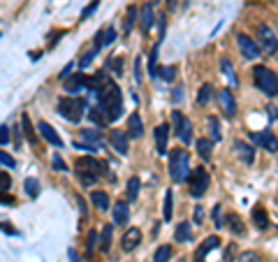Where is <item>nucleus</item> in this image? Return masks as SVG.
I'll use <instances>...</instances> for the list:
<instances>
[{"mask_svg": "<svg viewBox=\"0 0 278 262\" xmlns=\"http://www.w3.org/2000/svg\"><path fill=\"white\" fill-rule=\"evenodd\" d=\"M65 81V93H79L84 84H86V74L84 72H77V74H68V77H63Z\"/></svg>", "mask_w": 278, "mask_h": 262, "instance_id": "obj_18", "label": "nucleus"}, {"mask_svg": "<svg viewBox=\"0 0 278 262\" xmlns=\"http://www.w3.org/2000/svg\"><path fill=\"white\" fill-rule=\"evenodd\" d=\"M197 153H200V158L204 160V163H208L211 156H213V142L211 140H197Z\"/></svg>", "mask_w": 278, "mask_h": 262, "instance_id": "obj_26", "label": "nucleus"}, {"mask_svg": "<svg viewBox=\"0 0 278 262\" xmlns=\"http://www.w3.org/2000/svg\"><path fill=\"white\" fill-rule=\"evenodd\" d=\"M139 241H141V230L139 227H130V230H125V235L121 239V248L125 253H130V251H135L139 246Z\"/></svg>", "mask_w": 278, "mask_h": 262, "instance_id": "obj_14", "label": "nucleus"}, {"mask_svg": "<svg viewBox=\"0 0 278 262\" xmlns=\"http://www.w3.org/2000/svg\"><path fill=\"white\" fill-rule=\"evenodd\" d=\"M179 262H185V260H183V258H181V260H179Z\"/></svg>", "mask_w": 278, "mask_h": 262, "instance_id": "obj_62", "label": "nucleus"}, {"mask_svg": "<svg viewBox=\"0 0 278 262\" xmlns=\"http://www.w3.org/2000/svg\"><path fill=\"white\" fill-rule=\"evenodd\" d=\"M109 79H107V74L104 72H97V74H93V77H86V84H84V88H88V91H93V93H97L100 88L107 84Z\"/></svg>", "mask_w": 278, "mask_h": 262, "instance_id": "obj_24", "label": "nucleus"}, {"mask_svg": "<svg viewBox=\"0 0 278 262\" xmlns=\"http://www.w3.org/2000/svg\"><path fill=\"white\" fill-rule=\"evenodd\" d=\"M23 191H26V195L30 197V200H35V197L40 195V181H37V179H33V176H30V179H26V181H23Z\"/></svg>", "mask_w": 278, "mask_h": 262, "instance_id": "obj_34", "label": "nucleus"}, {"mask_svg": "<svg viewBox=\"0 0 278 262\" xmlns=\"http://www.w3.org/2000/svg\"><path fill=\"white\" fill-rule=\"evenodd\" d=\"M257 47H260V51L267 53V56H274V53L278 51V37L267 24H260V26H257Z\"/></svg>", "mask_w": 278, "mask_h": 262, "instance_id": "obj_6", "label": "nucleus"}, {"mask_svg": "<svg viewBox=\"0 0 278 262\" xmlns=\"http://www.w3.org/2000/svg\"><path fill=\"white\" fill-rule=\"evenodd\" d=\"M9 186H12V176L7 172H0V191H9Z\"/></svg>", "mask_w": 278, "mask_h": 262, "instance_id": "obj_48", "label": "nucleus"}, {"mask_svg": "<svg viewBox=\"0 0 278 262\" xmlns=\"http://www.w3.org/2000/svg\"><path fill=\"white\" fill-rule=\"evenodd\" d=\"M153 137H156V151L158 156H167V140H169V125L167 123H160L153 132Z\"/></svg>", "mask_w": 278, "mask_h": 262, "instance_id": "obj_15", "label": "nucleus"}, {"mask_svg": "<svg viewBox=\"0 0 278 262\" xmlns=\"http://www.w3.org/2000/svg\"><path fill=\"white\" fill-rule=\"evenodd\" d=\"M234 153L241 158L243 165H253V160H255V149L241 140H234Z\"/></svg>", "mask_w": 278, "mask_h": 262, "instance_id": "obj_17", "label": "nucleus"}, {"mask_svg": "<svg viewBox=\"0 0 278 262\" xmlns=\"http://www.w3.org/2000/svg\"><path fill=\"white\" fill-rule=\"evenodd\" d=\"M9 137H12V132H9L7 125H0V146H5L9 142Z\"/></svg>", "mask_w": 278, "mask_h": 262, "instance_id": "obj_49", "label": "nucleus"}, {"mask_svg": "<svg viewBox=\"0 0 278 262\" xmlns=\"http://www.w3.org/2000/svg\"><path fill=\"white\" fill-rule=\"evenodd\" d=\"M37 130H40V135H42V140L46 142V144H51V146H56V149H61V146H63L61 135L56 132V128H53L51 123L40 121V123H37Z\"/></svg>", "mask_w": 278, "mask_h": 262, "instance_id": "obj_10", "label": "nucleus"}, {"mask_svg": "<svg viewBox=\"0 0 278 262\" xmlns=\"http://www.w3.org/2000/svg\"><path fill=\"white\" fill-rule=\"evenodd\" d=\"M21 128H23V135L28 137V142L35 144V142H37V135H35V130H33V123H30V116H28V114L21 116Z\"/></svg>", "mask_w": 278, "mask_h": 262, "instance_id": "obj_32", "label": "nucleus"}, {"mask_svg": "<svg viewBox=\"0 0 278 262\" xmlns=\"http://www.w3.org/2000/svg\"><path fill=\"white\" fill-rule=\"evenodd\" d=\"M97 239H100V237H97V232H95V230H91V232H88V237H86V248L91 251V253L97 248Z\"/></svg>", "mask_w": 278, "mask_h": 262, "instance_id": "obj_44", "label": "nucleus"}, {"mask_svg": "<svg viewBox=\"0 0 278 262\" xmlns=\"http://www.w3.org/2000/svg\"><path fill=\"white\" fill-rule=\"evenodd\" d=\"M51 167L56 172H68V165H65V160L61 158V153H53L51 156Z\"/></svg>", "mask_w": 278, "mask_h": 262, "instance_id": "obj_42", "label": "nucleus"}, {"mask_svg": "<svg viewBox=\"0 0 278 262\" xmlns=\"http://www.w3.org/2000/svg\"><path fill=\"white\" fill-rule=\"evenodd\" d=\"M0 230H2V232H7V235H17V230H14L12 225H7V223H0Z\"/></svg>", "mask_w": 278, "mask_h": 262, "instance_id": "obj_57", "label": "nucleus"}, {"mask_svg": "<svg viewBox=\"0 0 278 262\" xmlns=\"http://www.w3.org/2000/svg\"><path fill=\"white\" fill-rule=\"evenodd\" d=\"M236 262H260V258L248 251V253H241V255H239V260H236Z\"/></svg>", "mask_w": 278, "mask_h": 262, "instance_id": "obj_52", "label": "nucleus"}, {"mask_svg": "<svg viewBox=\"0 0 278 262\" xmlns=\"http://www.w3.org/2000/svg\"><path fill=\"white\" fill-rule=\"evenodd\" d=\"M70 258H72V262H79V258H77V253H74V251H70Z\"/></svg>", "mask_w": 278, "mask_h": 262, "instance_id": "obj_61", "label": "nucleus"}, {"mask_svg": "<svg viewBox=\"0 0 278 262\" xmlns=\"http://www.w3.org/2000/svg\"><path fill=\"white\" fill-rule=\"evenodd\" d=\"M211 97H213V84H202L200 93H197V105H208Z\"/></svg>", "mask_w": 278, "mask_h": 262, "instance_id": "obj_33", "label": "nucleus"}, {"mask_svg": "<svg viewBox=\"0 0 278 262\" xmlns=\"http://www.w3.org/2000/svg\"><path fill=\"white\" fill-rule=\"evenodd\" d=\"M174 74H176V68L174 65H165V68H158L156 70V79H165V81H172Z\"/></svg>", "mask_w": 278, "mask_h": 262, "instance_id": "obj_39", "label": "nucleus"}, {"mask_svg": "<svg viewBox=\"0 0 278 262\" xmlns=\"http://www.w3.org/2000/svg\"><path fill=\"white\" fill-rule=\"evenodd\" d=\"M169 258H172V246L162 244V246H158L156 255H153V262H169Z\"/></svg>", "mask_w": 278, "mask_h": 262, "instance_id": "obj_35", "label": "nucleus"}, {"mask_svg": "<svg viewBox=\"0 0 278 262\" xmlns=\"http://www.w3.org/2000/svg\"><path fill=\"white\" fill-rule=\"evenodd\" d=\"M218 102H220V109L225 114L227 119H232L236 114V100L232 95V91L230 88H223V91H218Z\"/></svg>", "mask_w": 278, "mask_h": 262, "instance_id": "obj_12", "label": "nucleus"}, {"mask_svg": "<svg viewBox=\"0 0 278 262\" xmlns=\"http://www.w3.org/2000/svg\"><path fill=\"white\" fill-rule=\"evenodd\" d=\"M81 140H84V144H86V146H91L93 151L102 149V144H104L102 132L95 130V128H86V130H81Z\"/></svg>", "mask_w": 278, "mask_h": 262, "instance_id": "obj_16", "label": "nucleus"}, {"mask_svg": "<svg viewBox=\"0 0 278 262\" xmlns=\"http://www.w3.org/2000/svg\"><path fill=\"white\" fill-rule=\"evenodd\" d=\"M86 100L84 97H77V95H68V97H61L58 100V114L63 119H68L70 123H79L81 116L86 112Z\"/></svg>", "mask_w": 278, "mask_h": 262, "instance_id": "obj_3", "label": "nucleus"}, {"mask_svg": "<svg viewBox=\"0 0 278 262\" xmlns=\"http://www.w3.org/2000/svg\"><path fill=\"white\" fill-rule=\"evenodd\" d=\"M114 40H116V30H114L112 26L104 28V35H102V47H107V44H112Z\"/></svg>", "mask_w": 278, "mask_h": 262, "instance_id": "obj_47", "label": "nucleus"}, {"mask_svg": "<svg viewBox=\"0 0 278 262\" xmlns=\"http://www.w3.org/2000/svg\"><path fill=\"white\" fill-rule=\"evenodd\" d=\"M208 135H211V142H220V123H218L216 116H208Z\"/></svg>", "mask_w": 278, "mask_h": 262, "instance_id": "obj_38", "label": "nucleus"}, {"mask_svg": "<svg viewBox=\"0 0 278 262\" xmlns=\"http://www.w3.org/2000/svg\"><path fill=\"white\" fill-rule=\"evenodd\" d=\"M91 202H93L95 209H100V211L109 209V195H107L104 191H93L91 192Z\"/></svg>", "mask_w": 278, "mask_h": 262, "instance_id": "obj_25", "label": "nucleus"}, {"mask_svg": "<svg viewBox=\"0 0 278 262\" xmlns=\"http://www.w3.org/2000/svg\"><path fill=\"white\" fill-rule=\"evenodd\" d=\"M220 70H223V74H225L227 81H232V86H236V84H239V79H236L234 68H232L230 58H220Z\"/></svg>", "mask_w": 278, "mask_h": 262, "instance_id": "obj_30", "label": "nucleus"}, {"mask_svg": "<svg viewBox=\"0 0 278 262\" xmlns=\"http://www.w3.org/2000/svg\"><path fill=\"white\" fill-rule=\"evenodd\" d=\"M253 79H255V86L260 88L264 95H278V74H274L267 65H255L253 68Z\"/></svg>", "mask_w": 278, "mask_h": 262, "instance_id": "obj_4", "label": "nucleus"}, {"mask_svg": "<svg viewBox=\"0 0 278 262\" xmlns=\"http://www.w3.org/2000/svg\"><path fill=\"white\" fill-rule=\"evenodd\" d=\"M174 241H179V244H188V241H192V227L190 223H179L176 225V230H174Z\"/></svg>", "mask_w": 278, "mask_h": 262, "instance_id": "obj_22", "label": "nucleus"}, {"mask_svg": "<svg viewBox=\"0 0 278 262\" xmlns=\"http://www.w3.org/2000/svg\"><path fill=\"white\" fill-rule=\"evenodd\" d=\"M179 2H181V0H167V12H176Z\"/></svg>", "mask_w": 278, "mask_h": 262, "instance_id": "obj_58", "label": "nucleus"}, {"mask_svg": "<svg viewBox=\"0 0 278 262\" xmlns=\"http://www.w3.org/2000/svg\"><path fill=\"white\" fill-rule=\"evenodd\" d=\"M109 142H112V146L116 153H121V156H125L128 153V135L121 130H112L109 132Z\"/></svg>", "mask_w": 278, "mask_h": 262, "instance_id": "obj_19", "label": "nucleus"}, {"mask_svg": "<svg viewBox=\"0 0 278 262\" xmlns=\"http://www.w3.org/2000/svg\"><path fill=\"white\" fill-rule=\"evenodd\" d=\"M97 5H100V0H93V2H91V5H88V7L81 12V19H88V17H91V14H93V12L97 9Z\"/></svg>", "mask_w": 278, "mask_h": 262, "instance_id": "obj_51", "label": "nucleus"}, {"mask_svg": "<svg viewBox=\"0 0 278 262\" xmlns=\"http://www.w3.org/2000/svg\"><path fill=\"white\" fill-rule=\"evenodd\" d=\"M100 174H102V165L97 163L95 158L86 156V158H79L77 160V176L84 186H95Z\"/></svg>", "mask_w": 278, "mask_h": 262, "instance_id": "obj_5", "label": "nucleus"}, {"mask_svg": "<svg viewBox=\"0 0 278 262\" xmlns=\"http://www.w3.org/2000/svg\"><path fill=\"white\" fill-rule=\"evenodd\" d=\"M267 114H269L271 121H276V119H278V109H276V107H267Z\"/></svg>", "mask_w": 278, "mask_h": 262, "instance_id": "obj_59", "label": "nucleus"}, {"mask_svg": "<svg viewBox=\"0 0 278 262\" xmlns=\"http://www.w3.org/2000/svg\"><path fill=\"white\" fill-rule=\"evenodd\" d=\"M107 68H114V72H116V74H121V72H123V58H121V56L109 58V61H107Z\"/></svg>", "mask_w": 278, "mask_h": 262, "instance_id": "obj_46", "label": "nucleus"}, {"mask_svg": "<svg viewBox=\"0 0 278 262\" xmlns=\"http://www.w3.org/2000/svg\"><path fill=\"white\" fill-rule=\"evenodd\" d=\"M128 220H130V209L125 202H118L114 207V223H128Z\"/></svg>", "mask_w": 278, "mask_h": 262, "instance_id": "obj_27", "label": "nucleus"}, {"mask_svg": "<svg viewBox=\"0 0 278 262\" xmlns=\"http://www.w3.org/2000/svg\"><path fill=\"white\" fill-rule=\"evenodd\" d=\"M135 81H141V58H135Z\"/></svg>", "mask_w": 278, "mask_h": 262, "instance_id": "obj_54", "label": "nucleus"}, {"mask_svg": "<svg viewBox=\"0 0 278 262\" xmlns=\"http://www.w3.org/2000/svg\"><path fill=\"white\" fill-rule=\"evenodd\" d=\"M253 220H255V225L260 227V230H267V227H269V216H267V211L262 209V207H255V209H253Z\"/></svg>", "mask_w": 278, "mask_h": 262, "instance_id": "obj_29", "label": "nucleus"}, {"mask_svg": "<svg viewBox=\"0 0 278 262\" xmlns=\"http://www.w3.org/2000/svg\"><path fill=\"white\" fill-rule=\"evenodd\" d=\"M211 216H213V220H216L218 227L225 225V223H223V218H220V207H213V214H211Z\"/></svg>", "mask_w": 278, "mask_h": 262, "instance_id": "obj_55", "label": "nucleus"}, {"mask_svg": "<svg viewBox=\"0 0 278 262\" xmlns=\"http://www.w3.org/2000/svg\"><path fill=\"white\" fill-rule=\"evenodd\" d=\"M0 163H2V165H7V167H17V160L9 156V153H5V151H0Z\"/></svg>", "mask_w": 278, "mask_h": 262, "instance_id": "obj_50", "label": "nucleus"}, {"mask_svg": "<svg viewBox=\"0 0 278 262\" xmlns=\"http://www.w3.org/2000/svg\"><path fill=\"white\" fill-rule=\"evenodd\" d=\"M188 174H190V156L185 149H176L169 156V176L176 184H183L188 181Z\"/></svg>", "mask_w": 278, "mask_h": 262, "instance_id": "obj_2", "label": "nucleus"}, {"mask_svg": "<svg viewBox=\"0 0 278 262\" xmlns=\"http://www.w3.org/2000/svg\"><path fill=\"white\" fill-rule=\"evenodd\" d=\"M208 184H211V179H208V172L204 167H195V174L190 176V195L195 200H200L204 197L208 191Z\"/></svg>", "mask_w": 278, "mask_h": 262, "instance_id": "obj_7", "label": "nucleus"}, {"mask_svg": "<svg viewBox=\"0 0 278 262\" xmlns=\"http://www.w3.org/2000/svg\"><path fill=\"white\" fill-rule=\"evenodd\" d=\"M158 51H160V44H153L151 56H148V74L153 79H156V70H158Z\"/></svg>", "mask_w": 278, "mask_h": 262, "instance_id": "obj_37", "label": "nucleus"}, {"mask_svg": "<svg viewBox=\"0 0 278 262\" xmlns=\"http://www.w3.org/2000/svg\"><path fill=\"white\" fill-rule=\"evenodd\" d=\"M223 223H225V225L230 227V232H232V235H236V237H241L243 232H246V225H243V220H241V216H239V214H227Z\"/></svg>", "mask_w": 278, "mask_h": 262, "instance_id": "obj_21", "label": "nucleus"}, {"mask_svg": "<svg viewBox=\"0 0 278 262\" xmlns=\"http://www.w3.org/2000/svg\"><path fill=\"white\" fill-rule=\"evenodd\" d=\"M172 123H174V132H176V137L183 142V144H190L192 142V125L190 121L183 116L181 112H172Z\"/></svg>", "mask_w": 278, "mask_h": 262, "instance_id": "obj_8", "label": "nucleus"}, {"mask_svg": "<svg viewBox=\"0 0 278 262\" xmlns=\"http://www.w3.org/2000/svg\"><path fill=\"white\" fill-rule=\"evenodd\" d=\"M112 232H114V225L107 223V225L102 227V237H100V248H102V253H107L109 246H112Z\"/></svg>", "mask_w": 278, "mask_h": 262, "instance_id": "obj_31", "label": "nucleus"}, {"mask_svg": "<svg viewBox=\"0 0 278 262\" xmlns=\"http://www.w3.org/2000/svg\"><path fill=\"white\" fill-rule=\"evenodd\" d=\"M234 248H236L234 244L227 246V248H225V255H223V262H232V258H234Z\"/></svg>", "mask_w": 278, "mask_h": 262, "instance_id": "obj_53", "label": "nucleus"}, {"mask_svg": "<svg viewBox=\"0 0 278 262\" xmlns=\"http://www.w3.org/2000/svg\"><path fill=\"white\" fill-rule=\"evenodd\" d=\"M141 135H144V125H141L139 114H130V119H128V137H135V140H139Z\"/></svg>", "mask_w": 278, "mask_h": 262, "instance_id": "obj_23", "label": "nucleus"}, {"mask_svg": "<svg viewBox=\"0 0 278 262\" xmlns=\"http://www.w3.org/2000/svg\"><path fill=\"white\" fill-rule=\"evenodd\" d=\"M137 5H130V7H128V12H125V21H123V33H125V35H128V33H130L132 30V26H135V21H137Z\"/></svg>", "mask_w": 278, "mask_h": 262, "instance_id": "obj_28", "label": "nucleus"}, {"mask_svg": "<svg viewBox=\"0 0 278 262\" xmlns=\"http://www.w3.org/2000/svg\"><path fill=\"white\" fill-rule=\"evenodd\" d=\"M139 188H141L139 176H132L130 181H128V200H130V202H135L139 197Z\"/></svg>", "mask_w": 278, "mask_h": 262, "instance_id": "obj_36", "label": "nucleus"}, {"mask_svg": "<svg viewBox=\"0 0 278 262\" xmlns=\"http://www.w3.org/2000/svg\"><path fill=\"white\" fill-rule=\"evenodd\" d=\"M88 116H91V121H95L97 125H104V123H107V119H104V114H102V109H100V107L91 109V112H88Z\"/></svg>", "mask_w": 278, "mask_h": 262, "instance_id": "obj_43", "label": "nucleus"}, {"mask_svg": "<svg viewBox=\"0 0 278 262\" xmlns=\"http://www.w3.org/2000/svg\"><path fill=\"white\" fill-rule=\"evenodd\" d=\"M195 220H197V223L202 220V209H200V207H195Z\"/></svg>", "mask_w": 278, "mask_h": 262, "instance_id": "obj_60", "label": "nucleus"}, {"mask_svg": "<svg viewBox=\"0 0 278 262\" xmlns=\"http://www.w3.org/2000/svg\"><path fill=\"white\" fill-rule=\"evenodd\" d=\"M251 142L255 144H260L264 151H269V153H276L278 151V140L276 135L271 130H264V132H257V135H251Z\"/></svg>", "mask_w": 278, "mask_h": 262, "instance_id": "obj_11", "label": "nucleus"}, {"mask_svg": "<svg viewBox=\"0 0 278 262\" xmlns=\"http://www.w3.org/2000/svg\"><path fill=\"white\" fill-rule=\"evenodd\" d=\"M174 102H181V100H183V86H179V88H176V91H174Z\"/></svg>", "mask_w": 278, "mask_h": 262, "instance_id": "obj_56", "label": "nucleus"}, {"mask_svg": "<svg viewBox=\"0 0 278 262\" xmlns=\"http://www.w3.org/2000/svg\"><path fill=\"white\" fill-rule=\"evenodd\" d=\"M0 204H2V207H14L17 200H14V195H12V192L0 191Z\"/></svg>", "mask_w": 278, "mask_h": 262, "instance_id": "obj_45", "label": "nucleus"}, {"mask_svg": "<svg viewBox=\"0 0 278 262\" xmlns=\"http://www.w3.org/2000/svg\"><path fill=\"white\" fill-rule=\"evenodd\" d=\"M218 246H220V239H218L216 235L207 237V239H204V241L197 246V251H195V262H204V258H207L211 251H216Z\"/></svg>", "mask_w": 278, "mask_h": 262, "instance_id": "obj_13", "label": "nucleus"}, {"mask_svg": "<svg viewBox=\"0 0 278 262\" xmlns=\"http://www.w3.org/2000/svg\"><path fill=\"white\" fill-rule=\"evenodd\" d=\"M97 51H100V49H91V51L84 53V56L79 58V68H81V70H86L88 65L93 63V58H95V53H97Z\"/></svg>", "mask_w": 278, "mask_h": 262, "instance_id": "obj_40", "label": "nucleus"}, {"mask_svg": "<svg viewBox=\"0 0 278 262\" xmlns=\"http://www.w3.org/2000/svg\"><path fill=\"white\" fill-rule=\"evenodd\" d=\"M153 21H156V14H153V2H146L141 7V17H139V24H141V30L148 33L153 28Z\"/></svg>", "mask_w": 278, "mask_h": 262, "instance_id": "obj_20", "label": "nucleus"}, {"mask_svg": "<svg viewBox=\"0 0 278 262\" xmlns=\"http://www.w3.org/2000/svg\"><path fill=\"white\" fill-rule=\"evenodd\" d=\"M100 109H102L107 123H114L121 119L123 114V95H121V88L116 86L114 81H107L100 91Z\"/></svg>", "mask_w": 278, "mask_h": 262, "instance_id": "obj_1", "label": "nucleus"}, {"mask_svg": "<svg viewBox=\"0 0 278 262\" xmlns=\"http://www.w3.org/2000/svg\"><path fill=\"white\" fill-rule=\"evenodd\" d=\"M172 207H174V192H165V220H172Z\"/></svg>", "mask_w": 278, "mask_h": 262, "instance_id": "obj_41", "label": "nucleus"}, {"mask_svg": "<svg viewBox=\"0 0 278 262\" xmlns=\"http://www.w3.org/2000/svg\"><path fill=\"white\" fill-rule=\"evenodd\" d=\"M236 47H239V51H241V56L246 58V61H255V58H260V56H262L257 42H255L253 37L243 35V33L236 35Z\"/></svg>", "mask_w": 278, "mask_h": 262, "instance_id": "obj_9", "label": "nucleus"}]
</instances>
